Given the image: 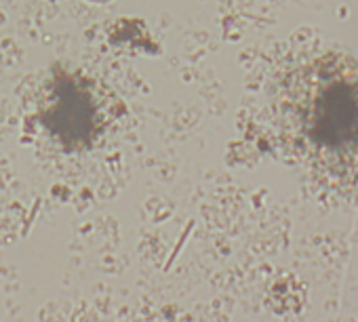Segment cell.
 <instances>
[{"label":"cell","mask_w":358,"mask_h":322,"mask_svg":"<svg viewBox=\"0 0 358 322\" xmlns=\"http://www.w3.org/2000/svg\"><path fill=\"white\" fill-rule=\"evenodd\" d=\"M282 108L308 163L327 182L358 186V59L322 53L299 66Z\"/></svg>","instance_id":"6da1fadb"}]
</instances>
